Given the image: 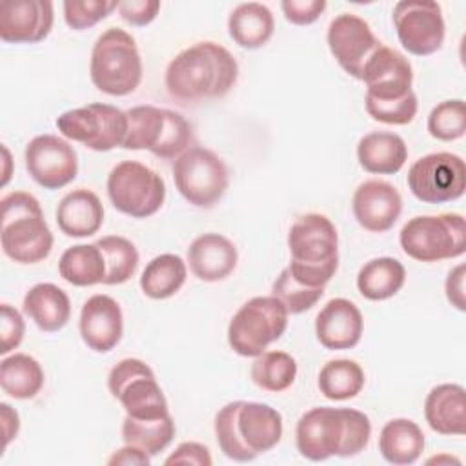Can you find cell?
Here are the masks:
<instances>
[{
    "label": "cell",
    "instance_id": "cell-18",
    "mask_svg": "<svg viewBox=\"0 0 466 466\" xmlns=\"http://www.w3.org/2000/svg\"><path fill=\"white\" fill-rule=\"evenodd\" d=\"M55 9L49 0H5L0 5V38L7 44H36L53 29Z\"/></svg>",
    "mask_w": 466,
    "mask_h": 466
},
{
    "label": "cell",
    "instance_id": "cell-9",
    "mask_svg": "<svg viewBox=\"0 0 466 466\" xmlns=\"http://www.w3.org/2000/svg\"><path fill=\"white\" fill-rule=\"evenodd\" d=\"M106 187L113 208L131 218L155 215L166 200L164 178L137 160L118 162L109 171Z\"/></svg>",
    "mask_w": 466,
    "mask_h": 466
},
{
    "label": "cell",
    "instance_id": "cell-25",
    "mask_svg": "<svg viewBox=\"0 0 466 466\" xmlns=\"http://www.w3.org/2000/svg\"><path fill=\"white\" fill-rule=\"evenodd\" d=\"M360 167L373 175H395L408 160V146L397 133L371 131L357 144Z\"/></svg>",
    "mask_w": 466,
    "mask_h": 466
},
{
    "label": "cell",
    "instance_id": "cell-37",
    "mask_svg": "<svg viewBox=\"0 0 466 466\" xmlns=\"http://www.w3.org/2000/svg\"><path fill=\"white\" fill-rule=\"evenodd\" d=\"M106 258V279L102 284L115 286L127 282L138 268V251L135 244L120 235H107L95 242Z\"/></svg>",
    "mask_w": 466,
    "mask_h": 466
},
{
    "label": "cell",
    "instance_id": "cell-15",
    "mask_svg": "<svg viewBox=\"0 0 466 466\" xmlns=\"http://www.w3.org/2000/svg\"><path fill=\"white\" fill-rule=\"evenodd\" d=\"M29 177L44 189H60L78 175V157L73 146L56 135H36L24 153Z\"/></svg>",
    "mask_w": 466,
    "mask_h": 466
},
{
    "label": "cell",
    "instance_id": "cell-50",
    "mask_svg": "<svg viewBox=\"0 0 466 466\" xmlns=\"http://www.w3.org/2000/svg\"><path fill=\"white\" fill-rule=\"evenodd\" d=\"M431 462H437V464H441V462H455V464H461V461H459V459L450 457V455H439V457H431V459H428V464H431Z\"/></svg>",
    "mask_w": 466,
    "mask_h": 466
},
{
    "label": "cell",
    "instance_id": "cell-14",
    "mask_svg": "<svg viewBox=\"0 0 466 466\" xmlns=\"http://www.w3.org/2000/svg\"><path fill=\"white\" fill-rule=\"evenodd\" d=\"M393 25L402 47L415 56L437 53L446 36L442 7L431 0H400L393 5Z\"/></svg>",
    "mask_w": 466,
    "mask_h": 466
},
{
    "label": "cell",
    "instance_id": "cell-33",
    "mask_svg": "<svg viewBox=\"0 0 466 466\" xmlns=\"http://www.w3.org/2000/svg\"><path fill=\"white\" fill-rule=\"evenodd\" d=\"M127 135L122 144L124 149H147L155 153L166 129V107L157 106H135L126 111Z\"/></svg>",
    "mask_w": 466,
    "mask_h": 466
},
{
    "label": "cell",
    "instance_id": "cell-2",
    "mask_svg": "<svg viewBox=\"0 0 466 466\" xmlns=\"http://www.w3.org/2000/svg\"><path fill=\"white\" fill-rule=\"evenodd\" d=\"M371 437L370 417L353 408L317 406L297 422L295 442L299 453L313 462L329 457H355Z\"/></svg>",
    "mask_w": 466,
    "mask_h": 466
},
{
    "label": "cell",
    "instance_id": "cell-20",
    "mask_svg": "<svg viewBox=\"0 0 466 466\" xmlns=\"http://www.w3.org/2000/svg\"><path fill=\"white\" fill-rule=\"evenodd\" d=\"M78 329L84 344L95 353H109L124 335L120 304L104 293L89 297L80 311Z\"/></svg>",
    "mask_w": 466,
    "mask_h": 466
},
{
    "label": "cell",
    "instance_id": "cell-3",
    "mask_svg": "<svg viewBox=\"0 0 466 466\" xmlns=\"http://www.w3.org/2000/svg\"><path fill=\"white\" fill-rule=\"evenodd\" d=\"M282 415L255 400H233L215 415V439L220 451L237 462H249L273 450L282 439Z\"/></svg>",
    "mask_w": 466,
    "mask_h": 466
},
{
    "label": "cell",
    "instance_id": "cell-36",
    "mask_svg": "<svg viewBox=\"0 0 466 466\" xmlns=\"http://www.w3.org/2000/svg\"><path fill=\"white\" fill-rule=\"evenodd\" d=\"M297 379V360L286 351H264L251 364V380L264 391L280 393Z\"/></svg>",
    "mask_w": 466,
    "mask_h": 466
},
{
    "label": "cell",
    "instance_id": "cell-5",
    "mask_svg": "<svg viewBox=\"0 0 466 466\" xmlns=\"http://www.w3.org/2000/svg\"><path fill=\"white\" fill-rule=\"evenodd\" d=\"M0 244L5 257L18 264H36L53 249V233L38 198L27 191H11L0 200Z\"/></svg>",
    "mask_w": 466,
    "mask_h": 466
},
{
    "label": "cell",
    "instance_id": "cell-41",
    "mask_svg": "<svg viewBox=\"0 0 466 466\" xmlns=\"http://www.w3.org/2000/svg\"><path fill=\"white\" fill-rule=\"evenodd\" d=\"M364 106L368 115L382 124H390V126H406L410 124L419 109V102H417V95L415 91L408 93L402 98L397 100H370L364 98Z\"/></svg>",
    "mask_w": 466,
    "mask_h": 466
},
{
    "label": "cell",
    "instance_id": "cell-12",
    "mask_svg": "<svg viewBox=\"0 0 466 466\" xmlns=\"http://www.w3.org/2000/svg\"><path fill=\"white\" fill-rule=\"evenodd\" d=\"M58 131L84 144L93 151H111L122 147L127 135V115L111 104L93 102L82 107L67 109L56 118Z\"/></svg>",
    "mask_w": 466,
    "mask_h": 466
},
{
    "label": "cell",
    "instance_id": "cell-10",
    "mask_svg": "<svg viewBox=\"0 0 466 466\" xmlns=\"http://www.w3.org/2000/svg\"><path fill=\"white\" fill-rule=\"evenodd\" d=\"M171 171L178 193L195 208H213L229 186V171L224 160L202 146H191L177 157Z\"/></svg>",
    "mask_w": 466,
    "mask_h": 466
},
{
    "label": "cell",
    "instance_id": "cell-45",
    "mask_svg": "<svg viewBox=\"0 0 466 466\" xmlns=\"http://www.w3.org/2000/svg\"><path fill=\"white\" fill-rule=\"evenodd\" d=\"M166 464H195V466H211L213 459L208 450V446L195 442V441H186L180 442L175 451L166 459Z\"/></svg>",
    "mask_w": 466,
    "mask_h": 466
},
{
    "label": "cell",
    "instance_id": "cell-32",
    "mask_svg": "<svg viewBox=\"0 0 466 466\" xmlns=\"http://www.w3.org/2000/svg\"><path fill=\"white\" fill-rule=\"evenodd\" d=\"M60 277L78 288L95 286L106 279V258L96 244L67 248L58 260Z\"/></svg>",
    "mask_w": 466,
    "mask_h": 466
},
{
    "label": "cell",
    "instance_id": "cell-1",
    "mask_svg": "<svg viewBox=\"0 0 466 466\" xmlns=\"http://www.w3.org/2000/svg\"><path fill=\"white\" fill-rule=\"evenodd\" d=\"M238 78L235 56L217 42H197L182 49L166 67L164 84L171 98L189 104L220 98Z\"/></svg>",
    "mask_w": 466,
    "mask_h": 466
},
{
    "label": "cell",
    "instance_id": "cell-31",
    "mask_svg": "<svg viewBox=\"0 0 466 466\" xmlns=\"http://www.w3.org/2000/svg\"><path fill=\"white\" fill-rule=\"evenodd\" d=\"M46 375L40 362L27 353H15L0 362V386L13 399H33L40 393Z\"/></svg>",
    "mask_w": 466,
    "mask_h": 466
},
{
    "label": "cell",
    "instance_id": "cell-46",
    "mask_svg": "<svg viewBox=\"0 0 466 466\" xmlns=\"http://www.w3.org/2000/svg\"><path fill=\"white\" fill-rule=\"evenodd\" d=\"M464 277H466V266L459 264L455 266L444 282V291L448 302L457 308L459 311L466 309V297H464Z\"/></svg>",
    "mask_w": 466,
    "mask_h": 466
},
{
    "label": "cell",
    "instance_id": "cell-29",
    "mask_svg": "<svg viewBox=\"0 0 466 466\" xmlns=\"http://www.w3.org/2000/svg\"><path fill=\"white\" fill-rule=\"evenodd\" d=\"M406 282V269L393 257L368 260L357 273V289L368 300H388L397 295Z\"/></svg>",
    "mask_w": 466,
    "mask_h": 466
},
{
    "label": "cell",
    "instance_id": "cell-7",
    "mask_svg": "<svg viewBox=\"0 0 466 466\" xmlns=\"http://www.w3.org/2000/svg\"><path fill=\"white\" fill-rule=\"evenodd\" d=\"M399 242L402 251L419 262L457 258L466 251L464 217L461 213L417 215L402 226Z\"/></svg>",
    "mask_w": 466,
    "mask_h": 466
},
{
    "label": "cell",
    "instance_id": "cell-28",
    "mask_svg": "<svg viewBox=\"0 0 466 466\" xmlns=\"http://www.w3.org/2000/svg\"><path fill=\"white\" fill-rule=\"evenodd\" d=\"M424 433L411 419L388 420L379 435V451L393 466H408L419 461L424 451Z\"/></svg>",
    "mask_w": 466,
    "mask_h": 466
},
{
    "label": "cell",
    "instance_id": "cell-13",
    "mask_svg": "<svg viewBox=\"0 0 466 466\" xmlns=\"http://www.w3.org/2000/svg\"><path fill=\"white\" fill-rule=\"evenodd\" d=\"M406 182L411 195L420 202H451L464 195L466 164L462 157L450 151L428 153L410 166Z\"/></svg>",
    "mask_w": 466,
    "mask_h": 466
},
{
    "label": "cell",
    "instance_id": "cell-24",
    "mask_svg": "<svg viewBox=\"0 0 466 466\" xmlns=\"http://www.w3.org/2000/svg\"><path fill=\"white\" fill-rule=\"evenodd\" d=\"M428 426L441 435L466 433V391L461 384H439L424 400Z\"/></svg>",
    "mask_w": 466,
    "mask_h": 466
},
{
    "label": "cell",
    "instance_id": "cell-40",
    "mask_svg": "<svg viewBox=\"0 0 466 466\" xmlns=\"http://www.w3.org/2000/svg\"><path fill=\"white\" fill-rule=\"evenodd\" d=\"M64 20L67 27L73 31H84L96 25L100 20L109 16L115 9H118V2L115 0H66L64 5Z\"/></svg>",
    "mask_w": 466,
    "mask_h": 466
},
{
    "label": "cell",
    "instance_id": "cell-30",
    "mask_svg": "<svg viewBox=\"0 0 466 466\" xmlns=\"http://www.w3.org/2000/svg\"><path fill=\"white\" fill-rule=\"evenodd\" d=\"M186 277L187 266L184 258L175 253H162L146 264L140 275V289L153 300H166L180 291Z\"/></svg>",
    "mask_w": 466,
    "mask_h": 466
},
{
    "label": "cell",
    "instance_id": "cell-47",
    "mask_svg": "<svg viewBox=\"0 0 466 466\" xmlns=\"http://www.w3.org/2000/svg\"><path fill=\"white\" fill-rule=\"evenodd\" d=\"M149 462H151V455H147L144 450H140L133 444H126V446L118 448L107 459L109 466H147Z\"/></svg>",
    "mask_w": 466,
    "mask_h": 466
},
{
    "label": "cell",
    "instance_id": "cell-39",
    "mask_svg": "<svg viewBox=\"0 0 466 466\" xmlns=\"http://www.w3.org/2000/svg\"><path fill=\"white\" fill-rule=\"evenodd\" d=\"M271 295H275L288 309L289 315H299L311 309L320 297L324 288H309L293 279L288 268H284L271 286Z\"/></svg>",
    "mask_w": 466,
    "mask_h": 466
},
{
    "label": "cell",
    "instance_id": "cell-17",
    "mask_svg": "<svg viewBox=\"0 0 466 466\" xmlns=\"http://www.w3.org/2000/svg\"><path fill=\"white\" fill-rule=\"evenodd\" d=\"M360 80L366 86L364 98L397 100L413 91V67L402 53L380 44L366 62Z\"/></svg>",
    "mask_w": 466,
    "mask_h": 466
},
{
    "label": "cell",
    "instance_id": "cell-49",
    "mask_svg": "<svg viewBox=\"0 0 466 466\" xmlns=\"http://www.w3.org/2000/svg\"><path fill=\"white\" fill-rule=\"evenodd\" d=\"M2 153H4V178H2V186H5L9 182V177H11V171H9L11 155H9V149L5 146H2Z\"/></svg>",
    "mask_w": 466,
    "mask_h": 466
},
{
    "label": "cell",
    "instance_id": "cell-11",
    "mask_svg": "<svg viewBox=\"0 0 466 466\" xmlns=\"http://www.w3.org/2000/svg\"><path fill=\"white\" fill-rule=\"evenodd\" d=\"M109 393L133 419H160L169 415L166 395L155 371L140 359H122L107 375Z\"/></svg>",
    "mask_w": 466,
    "mask_h": 466
},
{
    "label": "cell",
    "instance_id": "cell-26",
    "mask_svg": "<svg viewBox=\"0 0 466 466\" xmlns=\"http://www.w3.org/2000/svg\"><path fill=\"white\" fill-rule=\"evenodd\" d=\"M22 309L38 329L51 333L67 324L71 317V300L56 284L40 282L24 295Z\"/></svg>",
    "mask_w": 466,
    "mask_h": 466
},
{
    "label": "cell",
    "instance_id": "cell-19",
    "mask_svg": "<svg viewBox=\"0 0 466 466\" xmlns=\"http://www.w3.org/2000/svg\"><path fill=\"white\" fill-rule=\"evenodd\" d=\"M351 209L360 228L370 233H384L399 220L402 213V197L393 184L371 178L355 189Z\"/></svg>",
    "mask_w": 466,
    "mask_h": 466
},
{
    "label": "cell",
    "instance_id": "cell-8",
    "mask_svg": "<svg viewBox=\"0 0 466 466\" xmlns=\"http://www.w3.org/2000/svg\"><path fill=\"white\" fill-rule=\"evenodd\" d=\"M288 309L275 295L253 297L229 320L228 342L240 357H257L288 328Z\"/></svg>",
    "mask_w": 466,
    "mask_h": 466
},
{
    "label": "cell",
    "instance_id": "cell-6",
    "mask_svg": "<svg viewBox=\"0 0 466 466\" xmlns=\"http://www.w3.org/2000/svg\"><path fill=\"white\" fill-rule=\"evenodd\" d=\"M89 76L98 91L111 96H126L140 86V51L135 38L126 29L109 27L95 40Z\"/></svg>",
    "mask_w": 466,
    "mask_h": 466
},
{
    "label": "cell",
    "instance_id": "cell-44",
    "mask_svg": "<svg viewBox=\"0 0 466 466\" xmlns=\"http://www.w3.org/2000/svg\"><path fill=\"white\" fill-rule=\"evenodd\" d=\"M160 11L158 0H124L118 2V13L124 22L135 27L151 24Z\"/></svg>",
    "mask_w": 466,
    "mask_h": 466
},
{
    "label": "cell",
    "instance_id": "cell-34",
    "mask_svg": "<svg viewBox=\"0 0 466 466\" xmlns=\"http://www.w3.org/2000/svg\"><path fill=\"white\" fill-rule=\"evenodd\" d=\"M364 382L366 375L359 362L351 359H333L322 366L317 386L329 400H348L362 391Z\"/></svg>",
    "mask_w": 466,
    "mask_h": 466
},
{
    "label": "cell",
    "instance_id": "cell-48",
    "mask_svg": "<svg viewBox=\"0 0 466 466\" xmlns=\"http://www.w3.org/2000/svg\"><path fill=\"white\" fill-rule=\"evenodd\" d=\"M0 419H2V431H4V448H7L9 442L18 435L20 419L16 410H13L7 402H0Z\"/></svg>",
    "mask_w": 466,
    "mask_h": 466
},
{
    "label": "cell",
    "instance_id": "cell-23",
    "mask_svg": "<svg viewBox=\"0 0 466 466\" xmlns=\"http://www.w3.org/2000/svg\"><path fill=\"white\" fill-rule=\"evenodd\" d=\"M104 222V206L91 189L78 187L62 197L56 208V224L66 237L95 235Z\"/></svg>",
    "mask_w": 466,
    "mask_h": 466
},
{
    "label": "cell",
    "instance_id": "cell-43",
    "mask_svg": "<svg viewBox=\"0 0 466 466\" xmlns=\"http://www.w3.org/2000/svg\"><path fill=\"white\" fill-rule=\"evenodd\" d=\"M326 0H282L284 18L293 25H309L326 11Z\"/></svg>",
    "mask_w": 466,
    "mask_h": 466
},
{
    "label": "cell",
    "instance_id": "cell-38",
    "mask_svg": "<svg viewBox=\"0 0 466 466\" xmlns=\"http://www.w3.org/2000/svg\"><path fill=\"white\" fill-rule=\"evenodd\" d=\"M428 133L442 142H451L466 133V106L462 98L442 100L428 115Z\"/></svg>",
    "mask_w": 466,
    "mask_h": 466
},
{
    "label": "cell",
    "instance_id": "cell-16",
    "mask_svg": "<svg viewBox=\"0 0 466 466\" xmlns=\"http://www.w3.org/2000/svg\"><path fill=\"white\" fill-rule=\"evenodd\" d=\"M328 47L337 64L353 78H362L370 56L380 47L370 24L353 13L337 15L328 25Z\"/></svg>",
    "mask_w": 466,
    "mask_h": 466
},
{
    "label": "cell",
    "instance_id": "cell-42",
    "mask_svg": "<svg viewBox=\"0 0 466 466\" xmlns=\"http://www.w3.org/2000/svg\"><path fill=\"white\" fill-rule=\"evenodd\" d=\"M25 322L22 313L11 304L0 306V353L5 355L16 350L24 339Z\"/></svg>",
    "mask_w": 466,
    "mask_h": 466
},
{
    "label": "cell",
    "instance_id": "cell-27",
    "mask_svg": "<svg viewBox=\"0 0 466 466\" xmlns=\"http://www.w3.org/2000/svg\"><path fill=\"white\" fill-rule=\"evenodd\" d=\"M228 31L231 40L242 49H258L273 36L275 16L260 2H244L229 13Z\"/></svg>",
    "mask_w": 466,
    "mask_h": 466
},
{
    "label": "cell",
    "instance_id": "cell-35",
    "mask_svg": "<svg viewBox=\"0 0 466 466\" xmlns=\"http://www.w3.org/2000/svg\"><path fill=\"white\" fill-rule=\"evenodd\" d=\"M175 431L177 428L171 413L160 419H133L126 415L122 420L124 442L144 450L151 457L158 455L171 444Z\"/></svg>",
    "mask_w": 466,
    "mask_h": 466
},
{
    "label": "cell",
    "instance_id": "cell-22",
    "mask_svg": "<svg viewBox=\"0 0 466 466\" xmlns=\"http://www.w3.org/2000/svg\"><path fill=\"white\" fill-rule=\"evenodd\" d=\"M238 262L235 244L220 233H202L187 248L191 273L204 282H218L229 277Z\"/></svg>",
    "mask_w": 466,
    "mask_h": 466
},
{
    "label": "cell",
    "instance_id": "cell-21",
    "mask_svg": "<svg viewBox=\"0 0 466 466\" xmlns=\"http://www.w3.org/2000/svg\"><path fill=\"white\" fill-rule=\"evenodd\" d=\"M364 319L360 309L348 299L328 300L315 319V335L326 350H351L360 342Z\"/></svg>",
    "mask_w": 466,
    "mask_h": 466
},
{
    "label": "cell",
    "instance_id": "cell-4",
    "mask_svg": "<svg viewBox=\"0 0 466 466\" xmlns=\"http://www.w3.org/2000/svg\"><path fill=\"white\" fill-rule=\"evenodd\" d=\"M289 273L309 288H324L339 268V235L335 224L320 213L300 215L288 231Z\"/></svg>",
    "mask_w": 466,
    "mask_h": 466
}]
</instances>
